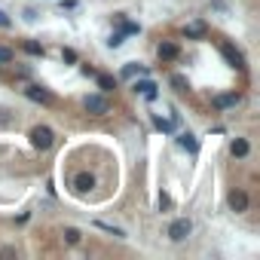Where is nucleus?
I'll list each match as a JSON object with an SVG mask.
<instances>
[{
  "mask_svg": "<svg viewBox=\"0 0 260 260\" xmlns=\"http://www.w3.org/2000/svg\"><path fill=\"white\" fill-rule=\"evenodd\" d=\"M248 150H251V144H248L245 138H236V141L230 144V153H233V156H239V159H245V156H248Z\"/></svg>",
  "mask_w": 260,
  "mask_h": 260,
  "instance_id": "11",
  "label": "nucleus"
},
{
  "mask_svg": "<svg viewBox=\"0 0 260 260\" xmlns=\"http://www.w3.org/2000/svg\"><path fill=\"white\" fill-rule=\"evenodd\" d=\"M172 86H175V89H178V92H184V89H187V80H184V77H178V74H175V77H172Z\"/></svg>",
  "mask_w": 260,
  "mask_h": 260,
  "instance_id": "23",
  "label": "nucleus"
},
{
  "mask_svg": "<svg viewBox=\"0 0 260 260\" xmlns=\"http://www.w3.org/2000/svg\"><path fill=\"white\" fill-rule=\"evenodd\" d=\"M31 144L37 147V150H49L52 144H55V132L49 125H34L31 128Z\"/></svg>",
  "mask_w": 260,
  "mask_h": 260,
  "instance_id": "1",
  "label": "nucleus"
},
{
  "mask_svg": "<svg viewBox=\"0 0 260 260\" xmlns=\"http://www.w3.org/2000/svg\"><path fill=\"white\" fill-rule=\"evenodd\" d=\"M10 25H13V19H10L4 10H0V28H10Z\"/></svg>",
  "mask_w": 260,
  "mask_h": 260,
  "instance_id": "24",
  "label": "nucleus"
},
{
  "mask_svg": "<svg viewBox=\"0 0 260 260\" xmlns=\"http://www.w3.org/2000/svg\"><path fill=\"white\" fill-rule=\"evenodd\" d=\"M178 144H181L184 150H190V153H199V141H196V138H193L190 132H184V135L178 138Z\"/></svg>",
  "mask_w": 260,
  "mask_h": 260,
  "instance_id": "13",
  "label": "nucleus"
},
{
  "mask_svg": "<svg viewBox=\"0 0 260 260\" xmlns=\"http://www.w3.org/2000/svg\"><path fill=\"white\" fill-rule=\"evenodd\" d=\"M25 95H28L31 101H37V104H52V101H55L43 86H28V89H25Z\"/></svg>",
  "mask_w": 260,
  "mask_h": 260,
  "instance_id": "5",
  "label": "nucleus"
},
{
  "mask_svg": "<svg viewBox=\"0 0 260 260\" xmlns=\"http://www.w3.org/2000/svg\"><path fill=\"white\" fill-rule=\"evenodd\" d=\"M205 34H208V28H205L202 22H193V25L184 28V37H187V40H202Z\"/></svg>",
  "mask_w": 260,
  "mask_h": 260,
  "instance_id": "9",
  "label": "nucleus"
},
{
  "mask_svg": "<svg viewBox=\"0 0 260 260\" xmlns=\"http://www.w3.org/2000/svg\"><path fill=\"white\" fill-rule=\"evenodd\" d=\"M156 55H159L162 61H175V58L181 55V49H178V43H172V40H162V43L156 46Z\"/></svg>",
  "mask_w": 260,
  "mask_h": 260,
  "instance_id": "4",
  "label": "nucleus"
},
{
  "mask_svg": "<svg viewBox=\"0 0 260 260\" xmlns=\"http://www.w3.org/2000/svg\"><path fill=\"white\" fill-rule=\"evenodd\" d=\"M61 61L74 64V61H77V52H74V49H61Z\"/></svg>",
  "mask_w": 260,
  "mask_h": 260,
  "instance_id": "22",
  "label": "nucleus"
},
{
  "mask_svg": "<svg viewBox=\"0 0 260 260\" xmlns=\"http://www.w3.org/2000/svg\"><path fill=\"white\" fill-rule=\"evenodd\" d=\"M190 233H193V223H190L187 217H178V220L169 226V239H172V242H184Z\"/></svg>",
  "mask_w": 260,
  "mask_h": 260,
  "instance_id": "3",
  "label": "nucleus"
},
{
  "mask_svg": "<svg viewBox=\"0 0 260 260\" xmlns=\"http://www.w3.org/2000/svg\"><path fill=\"white\" fill-rule=\"evenodd\" d=\"M135 74H147L144 68H135V64H125L122 68V77H135Z\"/></svg>",
  "mask_w": 260,
  "mask_h": 260,
  "instance_id": "20",
  "label": "nucleus"
},
{
  "mask_svg": "<svg viewBox=\"0 0 260 260\" xmlns=\"http://www.w3.org/2000/svg\"><path fill=\"white\" fill-rule=\"evenodd\" d=\"M169 205H172V199H169V196L162 193V196H159V208H169Z\"/></svg>",
  "mask_w": 260,
  "mask_h": 260,
  "instance_id": "26",
  "label": "nucleus"
},
{
  "mask_svg": "<svg viewBox=\"0 0 260 260\" xmlns=\"http://www.w3.org/2000/svg\"><path fill=\"white\" fill-rule=\"evenodd\" d=\"M220 52H223V58H226V61H230L233 68H239V71L245 68V58H242V52H236V49H233L230 43H223V46H220Z\"/></svg>",
  "mask_w": 260,
  "mask_h": 260,
  "instance_id": "6",
  "label": "nucleus"
},
{
  "mask_svg": "<svg viewBox=\"0 0 260 260\" xmlns=\"http://www.w3.org/2000/svg\"><path fill=\"white\" fill-rule=\"evenodd\" d=\"M16 58V52L13 49H7V46H0V64H10Z\"/></svg>",
  "mask_w": 260,
  "mask_h": 260,
  "instance_id": "19",
  "label": "nucleus"
},
{
  "mask_svg": "<svg viewBox=\"0 0 260 260\" xmlns=\"http://www.w3.org/2000/svg\"><path fill=\"white\" fill-rule=\"evenodd\" d=\"M64 239H68V245H77V242H80V230L68 226V230H64Z\"/></svg>",
  "mask_w": 260,
  "mask_h": 260,
  "instance_id": "18",
  "label": "nucleus"
},
{
  "mask_svg": "<svg viewBox=\"0 0 260 260\" xmlns=\"http://www.w3.org/2000/svg\"><path fill=\"white\" fill-rule=\"evenodd\" d=\"M25 52H28V55H40V58H43V52H46V49H43L40 43H34V40H25Z\"/></svg>",
  "mask_w": 260,
  "mask_h": 260,
  "instance_id": "15",
  "label": "nucleus"
},
{
  "mask_svg": "<svg viewBox=\"0 0 260 260\" xmlns=\"http://www.w3.org/2000/svg\"><path fill=\"white\" fill-rule=\"evenodd\" d=\"M135 92H141L147 101H153V98H156V83H150V80H144V83H135Z\"/></svg>",
  "mask_w": 260,
  "mask_h": 260,
  "instance_id": "12",
  "label": "nucleus"
},
{
  "mask_svg": "<svg viewBox=\"0 0 260 260\" xmlns=\"http://www.w3.org/2000/svg\"><path fill=\"white\" fill-rule=\"evenodd\" d=\"M10 122V110L7 107H0V125H7Z\"/></svg>",
  "mask_w": 260,
  "mask_h": 260,
  "instance_id": "25",
  "label": "nucleus"
},
{
  "mask_svg": "<svg viewBox=\"0 0 260 260\" xmlns=\"http://www.w3.org/2000/svg\"><path fill=\"white\" fill-rule=\"evenodd\" d=\"M92 187H95V178H92L89 172H80V175L74 178V190H77V193H89Z\"/></svg>",
  "mask_w": 260,
  "mask_h": 260,
  "instance_id": "7",
  "label": "nucleus"
},
{
  "mask_svg": "<svg viewBox=\"0 0 260 260\" xmlns=\"http://www.w3.org/2000/svg\"><path fill=\"white\" fill-rule=\"evenodd\" d=\"M153 125L159 128V132H172V128H175V125H172L169 119H162V116H153Z\"/></svg>",
  "mask_w": 260,
  "mask_h": 260,
  "instance_id": "17",
  "label": "nucleus"
},
{
  "mask_svg": "<svg viewBox=\"0 0 260 260\" xmlns=\"http://www.w3.org/2000/svg\"><path fill=\"white\" fill-rule=\"evenodd\" d=\"M95 226H98V230H104V233H113V236H119V239L125 236L119 226H113V223H104V220H95Z\"/></svg>",
  "mask_w": 260,
  "mask_h": 260,
  "instance_id": "16",
  "label": "nucleus"
},
{
  "mask_svg": "<svg viewBox=\"0 0 260 260\" xmlns=\"http://www.w3.org/2000/svg\"><path fill=\"white\" fill-rule=\"evenodd\" d=\"M122 40H125V34H122V31H116V34H113V37L107 40V46H110V49H116V46H119Z\"/></svg>",
  "mask_w": 260,
  "mask_h": 260,
  "instance_id": "21",
  "label": "nucleus"
},
{
  "mask_svg": "<svg viewBox=\"0 0 260 260\" xmlns=\"http://www.w3.org/2000/svg\"><path fill=\"white\" fill-rule=\"evenodd\" d=\"M95 77H98L101 92H113V89H116V80H113V77H107V74H95Z\"/></svg>",
  "mask_w": 260,
  "mask_h": 260,
  "instance_id": "14",
  "label": "nucleus"
},
{
  "mask_svg": "<svg viewBox=\"0 0 260 260\" xmlns=\"http://www.w3.org/2000/svg\"><path fill=\"white\" fill-rule=\"evenodd\" d=\"M211 104H214L217 110H226V107H236V104H239V95H236V92H230V95H217V98H211Z\"/></svg>",
  "mask_w": 260,
  "mask_h": 260,
  "instance_id": "10",
  "label": "nucleus"
},
{
  "mask_svg": "<svg viewBox=\"0 0 260 260\" xmlns=\"http://www.w3.org/2000/svg\"><path fill=\"white\" fill-rule=\"evenodd\" d=\"M83 107H86V113H92V116H107V113H110L107 95H86V98H83Z\"/></svg>",
  "mask_w": 260,
  "mask_h": 260,
  "instance_id": "2",
  "label": "nucleus"
},
{
  "mask_svg": "<svg viewBox=\"0 0 260 260\" xmlns=\"http://www.w3.org/2000/svg\"><path fill=\"white\" fill-rule=\"evenodd\" d=\"M230 208H233L236 214H242V211L248 208V196H245L242 190H233V193H230Z\"/></svg>",
  "mask_w": 260,
  "mask_h": 260,
  "instance_id": "8",
  "label": "nucleus"
}]
</instances>
